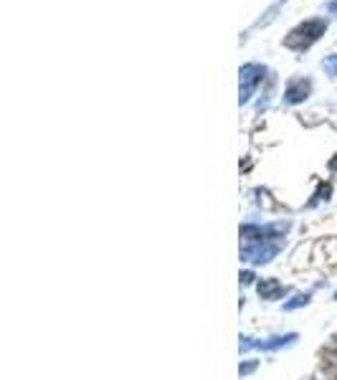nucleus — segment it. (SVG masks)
Listing matches in <instances>:
<instances>
[{
	"mask_svg": "<svg viewBox=\"0 0 337 380\" xmlns=\"http://www.w3.org/2000/svg\"><path fill=\"white\" fill-rule=\"evenodd\" d=\"M257 289H259V294H261L264 300H279V297L286 292L284 284H282L279 279H261Z\"/></svg>",
	"mask_w": 337,
	"mask_h": 380,
	"instance_id": "2",
	"label": "nucleus"
},
{
	"mask_svg": "<svg viewBox=\"0 0 337 380\" xmlns=\"http://www.w3.org/2000/svg\"><path fill=\"white\" fill-rule=\"evenodd\" d=\"M307 92H309V84L297 81V84H292V87L286 89V102H302V99L307 96Z\"/></svg>",
	"mask_w": 337,
	"mask_h": 380,
	"instance_id": "3",
	"label": "nucleus"
},
{
	"mask_svg": "<svg viewBox=\"0 0 337 380\" xmlns=\"http://www.w3.org/2000/svg\"><path fill=\"white\" fill-rule=\"evenodd\" d=\"M251 279H254V277H251V271H246V274H241V282H246V284H249Z\"/></svg>",
	"mask_w": 337,
	"mask_h": 380,
	"instance_id": "6",
	"label": "nucleus"
},
{
	"mask_svg": "<svg viewBox=\"0 0 337 380\" xmlns=\"http://www.w3.org/2000/svg\"><path fill=\"white\" fill-rule=\"evenodd\" d=\"M330 168H332V170H337V157H335V160H330Z\"/></svg>",
	"mask_w": 337,
	"mask_h": 380,
	"instance_id": "7",
	"label": "nucleus"
},
{
	"mask_svg": "<svg viewBox=\"0 0 337 380\" xmlns=\"http://www.w3.org/2000/svg\"><path fill=\"white\" fill-rule=\"evenodd\" d=\"M282 249V241H254L241 246V259L251 264H269Z\"/></svg>",
	"mask_w": 337,
	"mask_h": 380,
	"instance_id": "1",
	"label": "nucleus"
},
{
	"mask_svg": "<svg viewBox=\"0 0 337 380\" xmlns=\"http://www.w3.org/2000/svg\"><path fill=\"white\" fill-rule=\"evenodd\" d=\"M309 297L307 294H300V297H294V302H289V304H284V309H294V307H300V304H307Z\"/></svg>",
	"mask_w": 337,
	"mask_h": 380,
	"instance_id": "4",
	"label": "nucleus"
},
{
	"mask_svg": "<svg viewBox=\"0 0 337 380\" xmlns=\"http://www.w3.org/2000/svg\"><path fill=\"white\" fill-rule=\"evenodd\" d=\"M254 368H257V363H249V365H241V375L254 373Z\"/></svg>",
	"mask_w": 337,
	"mask_h": 380,
	"instance_id": "5",
	"label": "nucleus"
}]
</instances>
